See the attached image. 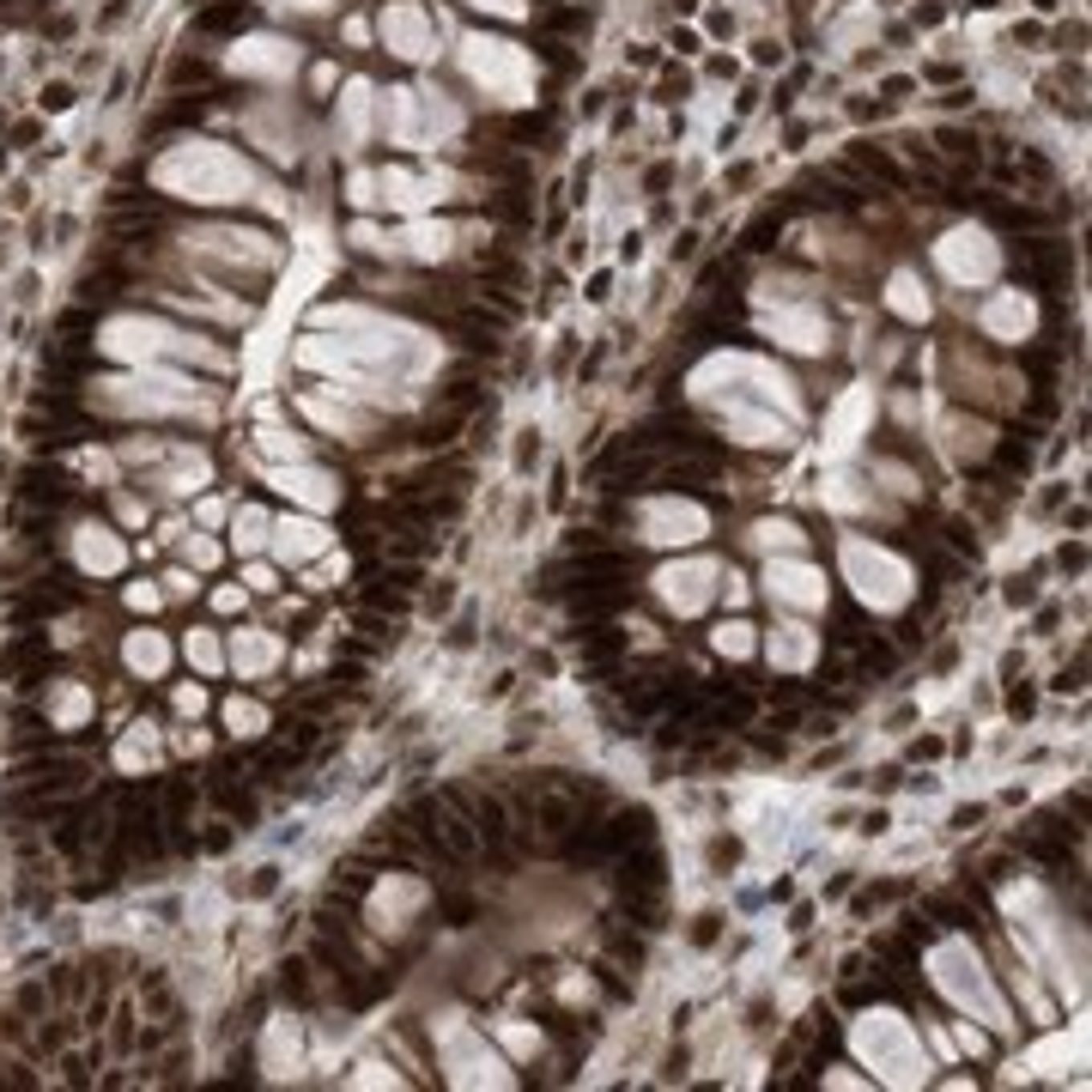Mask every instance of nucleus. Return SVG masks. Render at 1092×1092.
Here are the masks:
<instances>
[{"label":"nucleus","instance_id":"nucleus-5","mask_svg":"<svg viewBox=\"0 0 1092 1092\" xmlns=\"http://www.w3.org/2000/svg\"><path fill=\"white\" fill-rule=\"evenodd\" d=\"M771 237H777V218L764 213L759 225H752V231H747V249H764V243H771Z\"/></svg>","mask_w":1092,"mask_h":1092},{"label":"nucleus","instance_id":"nucleus-4","mask_svg":"<svg viewBox=\"0 0 1092 1092\" xmlns=\"http://www.w3.org/2000/svg\"><path fill=\"white\" fill-rule=\"evenodd\" d=\"M491 213H498V218H516V225H528V201H516V194H498V201H491Z\"/></svg>","mask_w":1092,"mask_h":1092},{"label":"nucleus","instance_id":"nucleus-7","mask_svg":"<svg viewBox=\"0 0 1092 1092\" xmlns=\"http://www.w3.org/2000/svg\"><path fill=\"white\" fill-rule=\"evenodd\" d=\"M67 104H73L67 85H49V92H43V109H67Z\"/></svg>","mask_w":1092,"mask_h":1092},{"label":"nucleus","instance_id":"nucleus-1","mask_svg":"<svg viewBox=\"0 0 1092 1092\" xmlns=\"http://www.w3.org/2000/svg\"><path fill=\"white\" fill-rule=\"evenodd\" d=\"M194 25H201V31H249V25H255V13H249L243 0H225V6H206Z\"/></svg>","mask_w":1092,"mask_h":1092},{"label":"nucleus","instance_id":"nucleus-2","mask_svg":"<svg viewBox=\"0 0 1092 1092\" xmlns=\"http://www.w3.org/2000/svg\"><path fill=\"white\" fill-rule=\"evenodd\" d=\"M850 158H856L862 170H874V177H886V182H904V170H898V164L886 158V152H868V146H856V152H850Z\"/></svg>","mask_w":1092,"mask_h":1092},{"label":"nucleus","instance_id":"nucleus-6","mask_svg":"<svg viewBox=\"0 0 1092 1092\" xmlns=\"http://www.w3.org/2000/svg\"><path fill=\"white\" fill-rule=\"evenodd\" d=\"M716 643H723L728 655H747V625H723V638H716Z\"/></svg>","mask_w":1092,"mask_h":1092},{"label":"nucleus","instance_id":"nucleus-3","mask_svg":"<svg viewBox=\"0 0 1092 1092\" xmlns=\"http://www.w3.org/2000/svg\"><path fill=\"white\" fill-rule=\"evenodd\" d=\"M941 146H947V158H971L977 164V134H965V128H941Z\"/></svg>","mask_w":1092,"mask_h":1092}]
</instances>
